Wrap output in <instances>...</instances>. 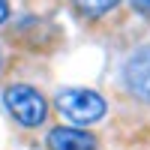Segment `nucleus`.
I'll return each instance as SVG.
<instances>
[{
    "mask_svg": "<svg viewBox=\"0 0 150 150\" xmlns=\"http://www.w3.org/2000/svg\"><path fill=\"white\" fill-rule=\"evenodd\" d=\"M6 108L12 111V117H15L21 126H39L48 114V105L39 90H33L27 84H15L6 90Z\"/></svg>",
    "mask_w": 150,
    "mask_h": 150,
    "instance_id": "obj_1",
    "label": "nucleus"
},
{
    "mask_svg": "<svg viewBox=\"0 0 150 150\" xmlns=\"http://www.w3.org/2000/svg\"><path fill=\"white\" fill-rule=\"evenodd\" d=\"M57 108L72 120V123H93L105 114V99L93 93V90H84V87H72V90H63L57 96Z\"/></svg>",
    "mask_w": 150,
    "mask_h": 150,
    "instance_id": "obj_2",
    "label": "nucleus"
},
{
    "mask_svg": "<svg viewBox=\"0 0 150 150\" xmlns=\"http://www.w3.org/2000/svg\"><path fill=\"white\" fill-rule=\"evenodd\" d=\"M123 81H126V87L138 99L150 102V45L138 48V51L126 60V66H123Z\"/></svg>",
    "mask_w": 150,
    "mask_h": 150,
    "instance_id": "obj_3",
    "label": "nucleus"
},
{
    "mask_svg": "<svg viewBox=\"0 0 150 150\" xmlns=\"http://www.w3.org/2000/svg\"><path fill=\"white\" fill-rule=\"evenodd\" d=\"M48 147L51 150H96V138L90 132H84V129L60 126V129H51Z\"/></svg>",
    "mask_w": 150,
    "mask_h": 150,
    "instance_id": "obj_4",
    "label": "nucleus"
},
{
    "mask_svg": "<svg viewBox=\"0 0 150 150\" xmlns=\"http://www.w3.org/2000/svg\"><path fill=\"white\" fill-rule=\"evenodd\" d=\"M120 3V0H75V6H78L84 15H90V18H96V15H105L108 9H114Z\"/></svg>",
    "mask_w": 150,
    "mask_h": 150,
    "instance_id": "obj_5",
    "label": "nucleus"
},
{
    "mask_svg": "<svg viewBox=\"0 0 150 150\" xmlns=\"http://www.w3.org/2000/svg\"><path fill=\"white\" fill-rule=\"evenodd\" d=\"M132 6L141 12V15H150V0H132Z\"/></svg>",
    "mask_w": 150,
    "mask_h": 150,
    "instance_id": "obj_6",
    "label": "nucleus"
},
{
    "mask_svg": "<svg viewBox=\"0 0 150 150\" xmlns=\"http://www.w3.org/2000/svg\"><path fill=\"white\" fill-rule=\"evenodd\" d=\"M6 9H9V6H6V0H0V24L6 21Z\"/></svg>",
    "mask_w": 150,
    "mask_h": 150,
    "instance_id": "obj_7",
    "label": "nucleus"
}]
</instances>
